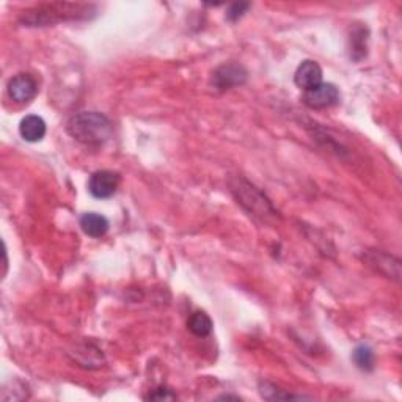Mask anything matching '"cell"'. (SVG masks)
<instances>
[{
	"mask_svg": "<svg viewBox=\"0 0 402 402\" xmlns=\"http://www.w3.org/2000/svg\"><path fill=\"white\" fill-rule=\"evenodd\" d=\"M68 134L86 146H101L112 137V123L99 112H80L67 123Z\"/></svg>",
	"mask_w": 402,
	"mask_h": 402,
	"instance_id": "6da1fadb",
	"label": "cell"
},
{
	"mask_svg": "<svg viewBox=\"0 0 402 402\" xmlns=\"http://www.w3.org/2000/svg\"><path fill=\"white\" fill-rule=\"evenodd\" d=\"M340 101V91L333 84H319L311 90H306L303 94V102L305 106L310 108H327L335 104H338Z\"/></svg>",
	"mask_w": 402,
	"mask_h": 402,
	"instance_id": "7a4b0ae2",
	"label": "cell"
},
{
	"mask_svg": "<svg viewBox=\"0 0 402 402\" xmlns=\"http://www.w3.org/2000/svg\"><path fill=\"white\" fill-rule=\"evenodd\" d=\"M120 186V174L101 170L91 174L89 181V190L94 199H111Z\"/></svg>",
	"mask_w": 402,
	"mask_h": 402,
	"instance_id": "3957f363",
	"label": "cell"
},
{
	"mask_svg": "<svg viewBox=\"0 0 402 402\" xmlns=\"http://www.w3.org/2000/svg\"><path fill=\"white\" fill-rule=\"evenodd\" d=\"M36 93H38V84L30 74H18L9 82V94L13 101L16 102H28L32 101Z\"/></svg>",
	"mask_w": 402,
	"mask_h": 402,
	"instance_id": "277c9868",
	"label": "cell"
},
{
	"mask_svg": "<svg viewBox=\"0 0 402 402\" xmlns=\"http://www.w3.org/2000/svg\"><path fill=\"white\" fill-rule=\"evenodd\" d=\"M294 82L303 91L311 90L319 84H323V69H320L319 63L314 60L302 62L296 69Z\"/></svg>",
	"mask_w": 402,
	"mask_h": 402,
	"instance_id": "5b68a950",
	"label": "cell"
},
{
	"mask_svg": "<svg viewBox=\"0 0 402 402\" xmlns=\"http://www.w3.org/2000/svg\"><path fill=\"white\" fill-rule=\"evenodd\" d=\"M247 80V71L240 65H223L213 76V84L220 90H228L235 85H242Z\"/></svg>",
	"mask_w": 402,
	"mask_h": 402,
	"instance_id": "8992f818",
	"label": "cell"
},
{
	"mask_svg": "<svg viewBox=\"0 0 402 402\" xmlns=\"http://www.w3.org/2000/svg\"><path fill=\"white\" fill-rule=\"evenodd\" d=\"M19 134L26 142H40L46 135V123L38 115H28L19 124Z\"/></svg>",
	"mask_w": 402,
	"mask_h": 402,
	"instance_id": "52a82bcc",
	"label": "cell"
},
{
	"mask_svg": "<svg viewBox=\"0 0 402 402\" xmlns=\"http://www.w3.org/2000/svg\"><path fill=\"white\" fill-rule=\"evenodd\" d=\"M80 228L90 238H102L108 231V220L101 214L86 213L80 217Z\"/></svg>",
	"mask_w": 402,
	"mask_h": 402,
	"instance_id": "ba28073f",
	"label": "cell"
},
{
	"mask_svg": "<svg viewBox=\"0 0 402 402\" xmlns=\"http://www.w3.org/2000/svg\"><path fill=\"white\" fill-rule=\"evenodd\" d=\"M189 330L196 336H208L213 332V320L208 316L206 313L196 311L187 320Z\"/></svg>",
	"mask_w": 402,
	"mask_h": 402,
	"instance_id": "9c48e42d",
	"label": "cell"
},
{
	"mask_svg": "<svg viewBox=\"0 0 402 402\" xmlns=\"http://www.w3.org/2000/svg\"><path fill=\"white\" fill-rule=\"evenodd\" d=\"M354 362L360 369L363 371H372L374 369L376 357L369 346H358L354 350Z\"/></svg>",
	"mask_w": 402,
	"mask_h": 402,
	"instance_id": "30bf717a",
	"label": "cell"
},
{
	"mask_svg": "<svg viewBox=\"0 0 402 402\" xmlns=\"http://www.w3.org/2000/svg\"><path fill=\"white\" fill-rule=\"evenodd\" d=\"M250 9V4H235L231 5L228 9V13H226V18L230 21H236L239 18H242L245 11Z\"/></svg>",
	"mask_w": 402,
	"mask_h": 402,
	"instance_id": "8fae6325",
	"label": "cell"
},
{
	"mask_svg": "<svg viewBox=\"0 0 402 402\" xmlns=\"http://www.w3.org/2000/svg\"><path fill=\"white\" fill-rule=\"evenodd\" d=\"M177 396L170 391V390H167V389H159L156 390L152 394H150V399H157V401H167V399H174Z\"/></svg>",
	"mask_w": 402,
	"mask_h": 402,
	"instance_id": "7c38bea8",
	"label": "cell"
}]
</instances>
